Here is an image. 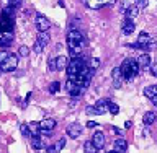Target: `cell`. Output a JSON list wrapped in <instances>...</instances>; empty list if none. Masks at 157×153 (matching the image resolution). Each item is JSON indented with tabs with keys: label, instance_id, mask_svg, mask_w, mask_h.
I'll return each instance as SVG.
<instances>
[{
	"label": "cell",
	"instance_id": "25",
	"mask_svg": "<svg viewBox=\"0 0 157 153\" xmlns=\"http://www.w3.org/2000/svg\"><path fill=\"white\" fill-rule=\"evenodd\" d=\"M108 112H111L113 116H116L118 112H120V107H118V104H115V103L108 101Z\"/></svg>",
	"mask_w": 157,
	"mask_h": 153
},
{
	"label": "cell",
	"instance_id": "38",
	"mask_svg": "<svg viewBox=\"0 0 157 153\" xmlns=\"http://www.w3.org/2000/svg\"><path fill=\"white\" fill-rule=\"evenodd\" d=\"M46 151H48V153H59V151L56 150V147H54V145H51V147H48V148H46Z\"/></svg>",
	"mask_w": 157,
	"mask_h": 153
},
{
	"label": "cell",
	"instance_id": "7",
	"mask_svg": "<svg viewBox=\"0 0 157 153\" xmlns=\"http://www.w3.org/2000/svg\"><path fill=\"white\" fill-rule=\"evenodd\" d=\"M82 130H83V127L78 124V122H74V124L67 126V129H66L67 135H69V137H72V139H77V137L82 134Z\"/></svg>",
	"mask_w": 157,
	"mask_h": 153
},
{
	"label": "cell",
	"instance_id": "33",
	"mask_svg": "<svg viewBox=\"0 0 157 153\" xmlns=\"http://www.w3.org/2000/svg\"><path fill=\"white\" fill-rule=\"evenodd\" d=\"M64 145H66V139H61L54 147H56V150H57V151H61V150L64 148Z\"/></svg>",
	"mask_w": 157,
	"mask_h": 153
},
{
	"label": "cell",
	"instance_id": "6",
	"mask_svg": "<svg viewBox=\"0 0 157 153\" xmlns=\"http://www.w3.org/2000/svg\"><path fill=\"white\" fill-rule=\"evenodd\" d=\"M34 24H36V29L39 33H48V29L51 28L49 20L46 16H43V15H36V18H34Z\"/></svg>",
	"mask_w": 157,
	"mask_h": 153
},
{
	"label": "cell",
	"instance_id": "37",
	"mask_svg": "<svg viewBox=\"0 0 157 153\" xmlns=\"http://www.w3.org/2000/svg\"><path fill=\"white\" fill-rule=\"evenodd\" d=\"M85 112H87V114H95V107H93V106H87Z\"/></svg>",
	"mask_w": 157,
	"mask_h": 153
},
{
	"label": "cell",
	"instance_id": "4",
	"mask_svg": "<svg viewBox=\"0 0 157 153\" xmlns=\"http://www.w3.org/2000/svg\"><path fill=\"white\" fill-rule=\"evenodd\" d=\"M17 65H18V56L10 54L7 57V60L0 65V72H13L15 68H17Z\"/></svg>",
	"mask_w": 157,
	"mask_h": 153
},
{
	"label": "cell",
	"instance_id": "32",
	"mask_svg": "<svg viewBox=\"0 0 157 153\" xmlns=\"http://www.w3.org/2000/svg\"><path fill=\"white\" fill-rule=\"evenodd\" d=\"M10 56V52H7V51H0V65L7 60V57Z\"/></svg>",
	"mask_w": 157,
	"mask_h": 153
},
{
	"label": "cell",
	"instance_id": "8",
	"mask_svg": "<svg viewBox=\"0 0 157 153\" xmlns=\"http://www.w3.org/2000/svg\"><path fill=\"white\" fill-rule=\"evenodd\" d=\"M13 41V31H0V47L12 46Z\"/></svg>",
	"mask_w": 157,
	"mask_h": 153
},
{
	"label": "cell",
	"instance_id": "21",
	"mask_svg": "<svg viewBox=\"0 0 157 153\" xmlns=\"http://www.w3.org/2000/svg\"><path fill=\"white\" fill-rule=\"evenodd\" d=\"M67 59L66 56H59L56 57V70H64V68H67Z\"/></svg>",
	"mask_w": 157,
	"mask_h": 153
},
{
	"label": "cell",
	"instance_id": "13",
	"mask_svg": "<svg viewBox=\"0 0 157 153\" xmlns=\"http://www.w3.org/2000/svg\"><path fill=\"white\" fill-rule=\"evenodd\" d=\"M93 107H95V116H101V114H105V112H108V101L100 100Z\"/></svg>",
	"mask_w": 157,
	"mask_h": 153
},
{
	"label": "cell",
	"instance_id": "18",
	"mask_svg": "<svg viewBox=\"0 0 157 153\" xmlns=\"http://www.w3.org/2000/svg\"><path fill=\"white\" fill-rule=\"evenodd\" d=\"M49 41H51V38H49L48 33H38V38H36V42L39 44L41 47H46Z\"/></svg>",
	"mask_w": 157,
	"mask_h": 153
},
{
	"label": "cell",
	"instance_id": "2",
	"mask_svg": "<svg viewBox=\"0 0 157 153\" xmlns=\"http://www.w3.org/2000/svg\"><path fill=\"white\" fill-rule=\"evenodd\" d=\"M120 72H121V75H123L124 80H132V78L139 73V65H137V62L134 60V59L128 57L121 62Z\"/></svg>",
	"mask_w": 157,
	"mask_h": 153
},
{
	"label": "cell",
	"instance_id": "17",
	"mask_svg": "<svg viewBox=\"0 0 157 153\" xmlns=\"http://www.w3.org/2000/svg\"><path fill=\"white\" fill-rule=\"evenodd\" d=\"M121 31H123V34H131L132 31H134V23L126 18L124 21H123V24H121Z\"/></svg>",
	"mask_w": 157,
	"mask_h": 153
},
{
	"label": "cell",
	"instance_id": "22",
	"mask_svg": "<svg viewBox=\"0 0 157 153\" xmlns=\"http://www.w3.org/2000/svg\"><path fill=\"white\" fill-rule=\"evenodd\" d=\"M137 15H139V8H137V7H129V8L126 10V16H128V20L136 18Z\"/></svg>",
	"mask_w": 157,
	"mask_h": 153
},
{
	"label": "cell",
	"instance_id": "24",
	"mask_svg": "<svg viewBox=\"0 0 157 153\" xmlns=\"http://www.w3.org/2000/svg\"><path fill=\"white\" fill-rule=\"evenodd\" d=\"M59 90H61V83L59 82H52L51 85H49V93H51V95H56Z\"/></svg>",
	"mask_w": 157,
	"mask_h": 153
},
{
	"label": "cell",
	"instance_id": "23",
	"mask_svg": "<svg viewBox=\"0 0 157 153\" xmlns=\"http://www.w3.org/2000/svg\"><path fill=\"white\" fill-rule=\"evenodd\" d=\"M28 129H29V132H31V137L39 135V124L38 122H31V124L28 126Z\"/></svg>",
	"mask_w": 157,
	"mask_h": 153
},
{
	"label": "cell",
	"instance_id": "30",
	"mask_svg": "<svg viewBox=\"0 0 157 153\" xmlns=\"http://www.w3.org/2000/svg\"><path fill=\"white\" fill-rule=\"evenodd\" d=\"M154 49H157V39L155 38H151L149 44H147V51H154Z\"/></svg>",
	"mask_w": 157,
	"mask_h": 153
},
{
	"label": "cell",
	"instance_id": "36",
	"mask_svg": "<svg viewBox=\"0 0 157 153\" xmlns=\"http://www.w3.org/2000/svg\"><path fill=\"white\" fill-rule=\"evenodd\" d=\"M111 130L115 132V134H118V135H124V130H123V129H118V127H111Z\"/></svg>",
	"mask_w": 157,
	"mask_h": 153
},
{
	"label": "cell",
	"instance_id": "29",
	"mask_svg": "<svg viewBox=\"0 0 157 153\" xmlns=\"http://www.w3.org/2000/svg\"><path fill=\"white\" fill-rule=\"evenodd\" d=\"M20 130H21V134H23L25 137H31V132H29V129H28L26 124H20Z\"/></svg>",
	"mask_w": 157,
	"mask_h": 153
},
{
	"label": "cell",
	"instance_id": "10",
	"mask_svg": "<svg viewBox=\"0 0 157 153\" xmlns=\"http://www.w3.org/2000/svg\"><path fill=\"white\" fill-rule=\"evenodd\" d=\"M92 145L95 147L97 150H101L103 147H105V135H103V132H95V134H93Z\"/></svg>",
	"mask_w": 157,
	"mask_h": 153
},
{
	"label": "cell",
	"instance_id": "40",
	"mask_svg": "<svg viewBox=\"0 0 157 153\" xmlns=\"http://www.w3.org/2000/svg\"><path fill=\"white\" fill-rule=\"evenodd\" d=\"M131 126H132V124H131V122H129V121H128V122H126V124H124V127H126V129H129V127H131Z\"/></svg>",
	"mask_w": 157,
	"mask_h": 153
},
{
	"label": "cell",
	"instance_id": "5",
	"mask_svg": "<svg viewBox=\"0 0 157 153\" xmlns=\"http://www.w3.org/2000/svg\"><path fill=\"white\" fill-rule=\"evenodd\" d=\"M56 129V121L54 119H44L39 122V134L51 135V132Z\"/></svg>",
	"mask_w": 157,
	"mask_h": 153
},
{
	"label": "cell",
	"instance_id": "14",
	"mask_svg": "<svg viewBox=\"0 0 157 153\" xmlns=\"http://www.w3.org/2000/svg\"><path fill=\"white\" fill-rule=\"evenodd\" d=\"M137 65H139V68H146L151 65V56L149 54H141V56H137Z\"/></svg>",
	"mask_w": 157,
	"mask_h": 153
},
{
	"label": "cell",
	"instance_id": "26",
	"mask_svg": "<svg viewBox=\"0 0 157 153\" xmlns=\"http://www.w3.org/2000/svg\"><path fill=\"white\" fill-rule=\"evenodd\" d=\"M88 62H90V68H92V70H97V68L100 67V59H97V57L88 59Z\"/></svg>",
	"mask_w": 157,
	"mask_h": 153
},
{
	"label": "cell",
	"instance_id": "31",
	"mask_svg": "<svg viewBox=\"0 0 157 153\" xmlns=\"http://www.w3.org/2000/svg\"><path fill=\"white\" fill-rule=\"evenodd\" d=\"M48 65H49V70H51V72H56V57H51V59H49Z\"/></svg>",
	"mask_w": 157,
	"mask_h": 153
},
{
	"label": "cell",
	"instance_id": "12",
	"mask_svg": "<svg viewBox=\"0 0 157 153\" xmlns=\"http://www.w3.org/2000/svg\"><path fill=\"white\" fill-rule=\"evenodd\" d=\"M111 77H113V86H115V88H121L123 82H124V78H123L121 72H120V67L113 68V72H111Z\"/></svg>",
	"mask_w": 157,
	"mask_h": 153
},
{
	"label": "cell",
	"instance_id": "15",
	"mask_svg": "<svg viewBox=\"0 0 157 153\" xmlns=\"http://www.w3.org/2000/svg\"><path fill=\"white\" fill-rule=\"evenodd\" d=\"M155 119H157V116H155V112L154 111H147L144 116H142V122H144V126L146 127H149V126H152L155 122Z\"/></svg>",
	"mask_w": 157,
	"mask_h": 153
},
{
	"label": "cell",
	"instance_id": "41",
	"mask_svg": "<svg viewBox=\"0 0 157 153\" xmlns=\"http://www.w3.org/2000/svg\"><path fill=\"white\" fill-rule=\"evenodd\" d=\"M152 103H154V106L157 107V98H154V100H152Z\"/></svg>",
	"mask_w": 157,
	"mask_h": 153
},
{
	"label": "cell",
	"instance_id": "34",
	"mask_svg": "<svg viewBox=\"0 0 157 153\" xmlns=\"http://www.w3.org/2000/svg\"><path fill=\"white\" fill-rule=\"evenodd\" d=\"M33 51H34V52H36V54H41V52H43V47H41V46H39V44H38V42H34V46H33Z\"/></svg>",
	"mask_w": 157,
	"mask_h": 153
},
{
	"label": "cell",
	"instance_id": "28",
	"mask_svg": "<svg viewBox=\"0 0 157 153\" xmlns=\"http://www.w3.org/2000/svg\"><path fill=\"white\" fill-rule=\"evenodd\" d=\"M18 54H20L21 57H28V56H29V47H26V46H20Z\"/></svg>",
	"mask_w": 157,
	"mask_h": 153
},
{
	"label": "cell",
	"instance_id": "16",
	"mask_svg": "<svg viewBox=\"0 0 157 153\" xmlns=\"http://www.w3.org/2000/svg\"><path fill=\"white\" fill-rule=\"evenodd\" d=\"M126 148H128V142L124 139H116L115 140V150H113V151L123 153V151H126Z\"/></svg>",
	"mask_w": 157,
	"mask_h": 153
},
{
	"label": "cell",
	"instance_id": "35",
	"mask_svg": "<svg viewBox=\"0 0 157 153\" xmlns=\"http://www.w3.org/2000/svg\"><path fill=\"white\" fill-rule=\"evenodd\" d=\"M151 73H152L154 77H157V62H155V64H152V65H151Z\"/></svg>",
	"mask_w": 157,
	"mask_h": 153
},
{
	"label": "cell",
	"instance_id": "1",
	"mask_svg": "<svg viewBox=\"0 0 157 153\" xmlns=\"http://www.w3.org/2000/svg\"><path fill=\"white\" fill-rule=\"evenodd\" d=\"M67 44H69V52H71V57H82L83 52V46H85V39H83V34L77 29H71L67 34Z\"/></svg>",
	"mask_w": 157,
	"mask_h": 153
},
{
	"label": "cell",
	"instance_id": "39",
	"mask_svg": "<svg viewBox=\"0 0 157 153\" xmlns=\"http://www.w3.org/2000/svg\"><path fill=\"white\" fill-rule=\"evenodd\" d=\"M87 127H88V129H93V127H97V122L95 121H88L87 122Z\"/></svg>",
	"mask_w": 157,
	"mask_h": 153
},
{
	"label": "cell",
	"instance_id": "9",
	"mask_svg": "<svg viewBox=\"0 0 157 153\" xmlns=\"http://www.w3.org/2000/svg\"><path fill=\"white\" fill-rule=\"evenodd\" d=\"M115 0H85V3L88 5L90 8H103V7H110L113 5Z\"/></svg>",
	"mask_w": 157,
	"mask_h": 153
},
{
	"label": "cell",
	"instance_id": "3",
	"mask_svg": "<svg viewBox=\"0 0 157 153\" xmlns=\"http://www.w3.org/2000/svg\"><path fill=\"white\" fill-rule=\"evenodd\" d=\"M85 65H87V64H85V59H83V57H74V59H71V62L67 64V68H66L69 80L75 78L78 75V72H80Z\"/></svg>",
	"mask_w": 157,
	"mask_h": 153
},
{
	"label": "cell",
	"instance_id": "43",
	"mask_svg": "<svg viewBox=\"0 0 157 153\" xmlns=\"http://www.w3.org/2000/svg\"><path fill=\"white\" fill-rule=\"evenodd\" d=\"M139 2H144V0H139Z\"/></svg>",
	"mask_w": 157,
	"mask_h": 153
},
{
	"label": "cell",
	"instance_id": "42",
	"mask_svg": "<svg viewBox=\"0 0 157 153\" xmlns=\"http://www.w3.org/2000/svg\"><path fill=\"white\" fill-rule=\"evenodd\" d=\"M108 153H116V151H113V150H111V151H108Z\"/></svg>",
	"mask_w": 157,
	"mask_h": 153
},
{
	"label": "cell",
	"instance_id": "11",
	"mask_svg": "<svg viewBox=\"0 0 157 153\" xmlns=\"http://www.w3.org/2000/svg\"><path fill=\"white\" fill-rule=\"evenodd\" d=\"M151 41V36L147 33H141L139 34V38H137V44H132L131 47H139V49H147V44H149Z\"/></svg>",
	"mask_w": 157,
	"mask_h": 153
},
{
	"label": "cell",
	"instance_id": "19",
	"mask_svg": "<svg viewBox=\"0 0 157 153\" xmlns=\"http://www.w3.org/2000/svg\"><path fill=\"white\" fill-rule=\"evenodd\" d=\"M31 147L34 150H43L44 147V140L41 139V135H36V137H31Z\"/></svg>",
	"mask_w": 157,
	"mask_h": 153
},
{
	"label": "cell",
	"instance_id": "27",
	"mask_svg": "<svg viewBox=\"0 0 157 153\" xmlns=\"http://www.w3.org/2000/svg\"><path fill=\"white\" fill-rule=\"evenodd\" d=\"M83 150H85V153H97V151H98L95 147L92 145V142H85V145H83Z\"/></svg>",
	"mask_w": 157,
	"mask_h": 153
},
{
	"label": "cell",
	"instance_id": "20",
	"mask_svg": "<svg viewBox=\"0 0 157 153\" xmlns=\"http://www.w3.org/2000/svg\"><path fill=\"white\" fill-rule=\"evenodd\" d=\"M144 95L149 98V100H154L157 98V85H149L144 88Z\"/></svg>",
	"mask_w": 157,
	"mask_h": 153
}]
</instances>
